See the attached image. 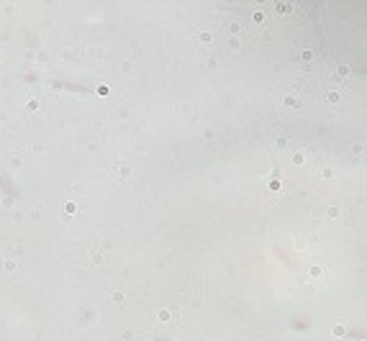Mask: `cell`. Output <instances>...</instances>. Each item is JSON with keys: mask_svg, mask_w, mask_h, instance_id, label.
I'll return each mask as SVG.
<instances>
[{"mask_svg": "<svg viewBox=\"0 0 367 341\" xmlns=\"http://www.w3.org/2000/svg\"><path fill=\"white\" fill-rule=\"evenodd\" d=\"M111 300H113V303H123V293H113Z\"/></svg>", "mask_w": 367, "mask_h": 341, "instance_id": "obj_1", "label": "cell"}, {"mask_svg": "<svg viewBox=\"0 0 367 341\" xmlns=\"http://www.w3.org/2000/svg\"><path fill=\"white\" fill-rule=\"evenodd\" d=\"M5 269H8V272H13V269H16V259H13V262L8 259V262H5Z\"/></svg>", "mask_w": 367, "mask_h": 341, "instance_id": "obj_2", "label": "cell"}, {"mask_svg": "<svg viewBox=\"0 0 367 341\" xmlns=\"http://www.w3.org/2000/svg\"><path fill=\"white\" fill-rule=\"evenodd\" d=\"M347 72H349L347 67H339V69H336V77H347Z\"/></svg>", "mask_w": 367, "mask_h": 341, "instance_id": "obj_3", "label": "cell"}]
</instances>
